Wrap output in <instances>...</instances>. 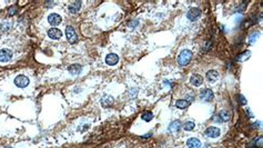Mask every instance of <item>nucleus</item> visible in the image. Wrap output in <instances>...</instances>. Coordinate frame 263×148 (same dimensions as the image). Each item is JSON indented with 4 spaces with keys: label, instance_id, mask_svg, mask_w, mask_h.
Masks as SVG:
<instances>
[{
    "label": "nucleus",
    "instance_id": "1",
    "mask_svg": "<svg viewBox=\"0 0 263 148\" xmlns=\"http://www.w3.org/2000/svg\"><path fill=\"white\" fill-rule=\"evenodd\" d=\"M192 59V51L191 50H182L178 56V63L181 66H187L188 63L191 61Z\"/></svg>",
    "mask_w": 263,
    "mask_h": 148
},
{
    "label": "nucleus",
    "instance_id": "2",
    "mask_svg": "<svg viewBox=\"0 0 263 148\" xmlns=\"http://www.w3.org/2000/svg\"><path fill=\"white\" fill-rule=\"evenodd\" d=\"M66 36H67V39L70 43H76L78 41V37H77V34L73 27L71 26H67L66 27Z\"/></svg>",
    "mask_w": 263,
    "mask_h": 148
},
{
    "label": "nucleus",
    "instance_id": "3",
    "mask_svg": "<svg viewBox=\"0 0 263 148\" xmlns=\"http://www.w3.org/2000/svg\"><path fill=\"white\" fill-rule=\"evenodd\" d=\"M29 78L25 75H19L15 78V85L19 88H26L29 85Z\"/></svg>",
    "mask_w": 263,
    "mask_h": 148
},
{
    "label": "nucleus",
    "instance_id": "4",
    "mask_svg": "<svg viewBox=\"0 0 263 148\" xmlns=\"http://www.w3.org/2000/svg\"><path fill=\"white\" fill-rule=\"evenodd\" d=\"M11 58H12V51L10 49L4 48L0 50V61L1 63H8Z\"/></svg>",
    "mask_w": 263,
    "mask_h": 148
},
{
    "label": "nucleus",
    "instance_id": "5",
    "mask_svg": "<svg viewBox=\"0 0 263 148\" xmlns=\"http://www.w3.org/2000/svg\"><path fill=\"white\" fill-rule=\"evenodd\" d=\"M213 91L211 89H203L200 91V99L201 100H204V102H211L213 99Z\"/></svg>",
    "mask_w": 263,
    "mask_h": 148
},
{
    "label": "nucleus",
    "instance_id": "6",
    "mask_svg": "<svg viewBox=\"0 0 263 148\" xmlns=\"http://www.w3.org/2000/svg\"><path fill=\"white\" fill-rule=\"evenodd\" d=\"M200 16H201V10L199 8H195V7L189 9V11L187 13V18L191 21L197 20Z\"/></svg>",
    "mask_w": 263,
    "mask_h": 148
},
{
    "label": "nucleus",
    "instance_id": "7",
    "mask_svg": "<svg viewBox=\"0 0 263 148\" xmlns=\"http://www.w3.org/2000/svg\"><path fill=\"white\" fill-rule=\"evenodd\" d=\"M61 21H62V18H61V16L58 15V13H50V15L48 16V22H49L51 26H53V27L60 25Z\"/></svg>",
    "mask_w": 263,
    "mask_h": 148
},
{
    "label": "nucleus",
    "instance_id": "8",
    "mask_svg": "<svg viewBox=\"0 0 263 148\" xmlns=\"http://www.w3.org/2000/svg\"><path fill=\"white\" fill-rule=\"evenodd\" d=\"M115 104V98L110 96V95H106L101 98V105L102 107H111V106Z\"/></svg>",
    "mask_w": 263,
    "mask_h": 148
},
{
    "label": "nucleus",
    "instance_id": "9",
    "mask_svg": "<svg viewBox=\"0 0 263 148\" xmlns=\"http://www.w3.org/2000/svg\"><path fill=\"white\" fill-rule=\"evenodd\" d=\"M106 63L107 65H109V66H115L117 63H119V57L118 55H115V54H109V55H107L106 57Z\"/></svg>",
    "mask_w": 263,
    "mask_h": 148
},
{
    "label": "nucleus",
    "instance_id": "10",
    "mask_svg": "<svg viewBox=\"0 0 263 148\" xmlns=\"http://www.w3.org/2000/svg\"><path fill=\"white\" fill-rule=\"evenodd\" d=\"M220 134H221L220 129L216 128V127H209L208 129L205 130V135L211 137V138H216V137L220 136Z\"/></svg>",
    "mask_w": 263,
    "mask_h": 148
},
{
    "label": "nucleus",
    "instance_id": "11",
    "mask_svg": "<svg viewBox=\"0 0 263 148\" xmlns=\"http://www.w3.org/2000/svg\"><path fill=\"white\" fill-rule=\"evenodd\" d=\"M48 36L50 37L51 39H60L61 36H62V32L61 30H59L58 28H51V29L48 30Z\"/></svg>",
    "mask_w": 263,
    "mask_h": 148
},
{
    "label": "nucleus",
    "instance_id": "12",
    "mask_svg": "<svg viewBox=\"0 0 263 148\" xmlns=\"http://www.w3.org/2000/svg\"><path fill=\"white\" fill-rule=\"evenodd\" d=\"M190 82H191L193 86H195V87H199V86H201L202 85V82H203V78L200 76V75H192L191 78H190Z\"/></svg>",
    "mask_w": 263,
    "mask_h": 148
},
{
    "label": "nucleus",
    "instance_id": "13",
    "mask_svg": "<svg viewBox=\"0 0 263 148\" xmlns=\"http://www.w3.org/2000/svg\"><path fill=\"white\" fill-rule=\"evenodd\" d=\"M81 1H73V2H71L70 4V6H69L68 8H69V11L71 13H77L78 11H80V9H81Z\"/></svg>",
    "mask_w": 263,
    "mask_h": 148
},
{
    "label": "nucleus",
    "instance_id": "14",
    "mask_svg": "<svg viewBox=\"0 0 263 148\" xmlns=\"http://www.w3.org/2000/svg\"><path fill=\"white\" fill-rule=\"evenodd\" d=\"M187 146L189 148H200L201 147V141L198 138H189L187 140Z\"/></svg>",
    "mask_w": 263,
    "mask_h": 148
},
{
    "label": "nucleus",
    "instance_id": "15",
    "mask_svg": "<svg viewBox=\"0 0 263 148\" xmlns=\"http://www.w3.org/2000/svg\"><path fill=\"white\" fill-rule=\"evenodd\" d=\"M68 71L71 74V75H79L81 71H82V67L78 63H75V65H71L68 67Z\"/></svg>",
    "mask_w": 263,
    "mask_h": 148
},
{
    "label": "nucleus",
    "instance_id": "16",
    "mask_svg": "<svg viewBox=\"0 0 263 148\" xmlns=\"http://www.w3.org/2000/svg\"><path fill=\"white\" fill-rule=\"evenodd\" d=\"M205 77H207V79H208L209 81H216L218 80V78H219V72L216 71V70H209V71L207 72Z\"/></svg>",
    "mask_w": 263,
    "mask_h": 148
},
{
    "label": "nucleus",
    "instance_id": "17",
    "mask_svg": "<svg viewBox=\"0 0 263 148\" xmlns=\"http://www.w3.org/2000/svg\"><path fill=\"white\" fill-rule=\"evenodd\" d=\"M181 127H182V124H181V121H180V120H175V121H172V123L170 124L169 130L172 131V133H173V131H179Z\"/></svg>",
    "mask_w": 263,
    "mask_h": 148
},
{
    "label": "nucleus",
    "instance_id": "18",
    "mask_svg": "<svg viewBox=\"0 0 263 148\" xmlns=\"http://www.w3.org/2000/svg\"><path fill=\"white\" fill-rule=\"evenodd\" d=\"M231 117V115H230L229 111H226V110H221L220 113H219V118H220V123H224V121H228Z\"/></svg>",
    "mask_w": 263,
    "mask_h": 148
},
{
    "label": "nucleus",
    "instance_id": "19",
    "mask_svg": "<svg viewBox=\"0 0 263 148\" xmlns=\"http://www.w3.org/2000/svg\"><path fill=\"white\" fill-rule=\"evenodd\" d=\"M250 56H251V51L246 50V51H244V52H242V54L237 56V57H235V60H237V61H244V60L249 59Z\"/></svg>",
    "mask_w": 263,
    "mask_h": 148
},
{
    "label": "nucleus",
    "instance_id": "20",
    "mask_svg": "<svg viewBox=\"0 0 263 148\" xmlns=\"http://www.w3.org/2000/svg\"><path fill=\"white\" fill-rule=\"evenodd\" d=\"M189 105H190V102H188V100H186V99H179V100H177V102H175V106H177V108H179V109H186Z\"/></svg>",
    "mask_w": 263,
    "mask_h": 148
},
{
    "label": "nucleus",
    "instance_id": "21",
    "mask_svg": "<svg viewBox=\"0 0 263 148\" xmlns=\"http://www.w3.org/2000/svg\"><path fill=\"white\" fill-rule=\"evenodd\" d=\"M141 118L143 119L144 121H151V119L153 118V114L151 111H149V110H145L141 115Z\"/></svg>",
    "mask_w": 263,
    "mask_h": 148
},
{
    "label": "nucleus",
    "instance_id": "22",
    "mask_svg": "<svg viewBox=\"0 0 263 148\" xmlns=\"http://www.w3.org/2000/svg\"><path fill=\"white\" fill-rule=\"evenodd\" d=\"M195 127V124L193 121H187V123L183 125V128H184V130L187 131H190V130H193V128Z\"/></svg>",
    "mask_w": 263,
    "mask_h": 148
},
{
    "label": "nucleus",
    "instance_id": "23",
    "mask_svg": "<svg viewBox=\"0 0 263 148\" xmlns=\"http://www.w3.org/2000/svg\"><path fill=\"white\" fill-rule=\"evenodd\" d=\"M259 35H260L259 31H254V32H253V34L250 36V39H249V41H250L251 43H252V42H254L255 38H256V37H259Z\"/></svg>",
    "mask_w": 263,
    "mask_h": 148
},
{
    "label": "nucleus",
    "instance_id": "24",
    "mask_svg": "<svg viewBox=\"0 0 263 148\" xmlns=\"http://www.w3.org/2000/svg\"><path fill=\"white\" fill-rule=\"evenodd\" d=\"M238 100H239V102H240V104H241V105H246V99H245V97H244V96H243V95H239L238 96Z\"/></svg>",
    "mask_w": 263,
    "mask_h": 148
},
{
    "label": "nucleus",
    "instance_id": "25",
    "mask_svg": "<svg viewBox=\"0 0 263 148\" xmlns=\"http://www.w3.org/2000/svg\"><path fill=\"white\" fill-rule=\"evenodd\" d=\"M6 148H11V147H6Z\"/></svg>",
    "mask_w": 263,
    "mask_h": 148
}]
</instances>
